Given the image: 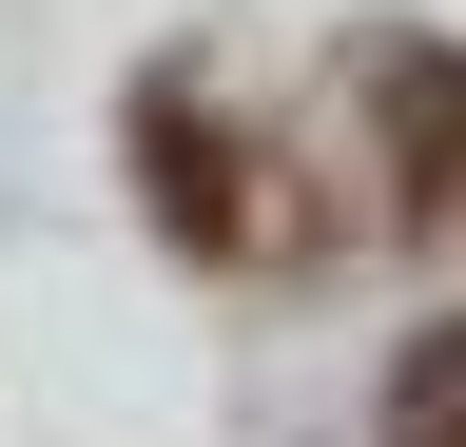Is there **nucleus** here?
I'll return each instance as SVG.
<instances>
[{"label": "nucleus", "instance_id": "f257e3e1", "mask_svg": "<svg viewBox=\"0 0 466 447\" xmlns=\"http://www.w3.org/2000/svg\"><path fill=\"white\" fill-rule=\"evenodd\" d=\"M370 137H389V195L466 234V39H389L370 59Z\"/></svg>", "mask_w": 466, "mask_h": 447}, {"label": "nucleus", "instance_id": "f03ea898", "mask_svg": "<svg viewBox=\"0 0 466 447\" xmlns=\"http://www.w3.org/2000/svg\"><path fill=\"white\" fill-rule=\"evenodd\" d=\"M137 156H156V214H175L195 253H253V195H233V156H214L195 97H137Z\"/></svg>", "mask_w": 466, "mask_h": 447}, {"label": "nucleus", "instance_id": "7ed1b4c3", "mask_svg": "<svg viewBox=\"0 0 466 447\" xmlns=\"http://www.w3.org/2000/svg\"><path fill=\"white\" fill-rule=\"evenodd\" d=\"M389 447H466V311H447L428 350L389 370Z\"/></svg>", "mask_w": 466, "mask_h": 447}]
</instances>
